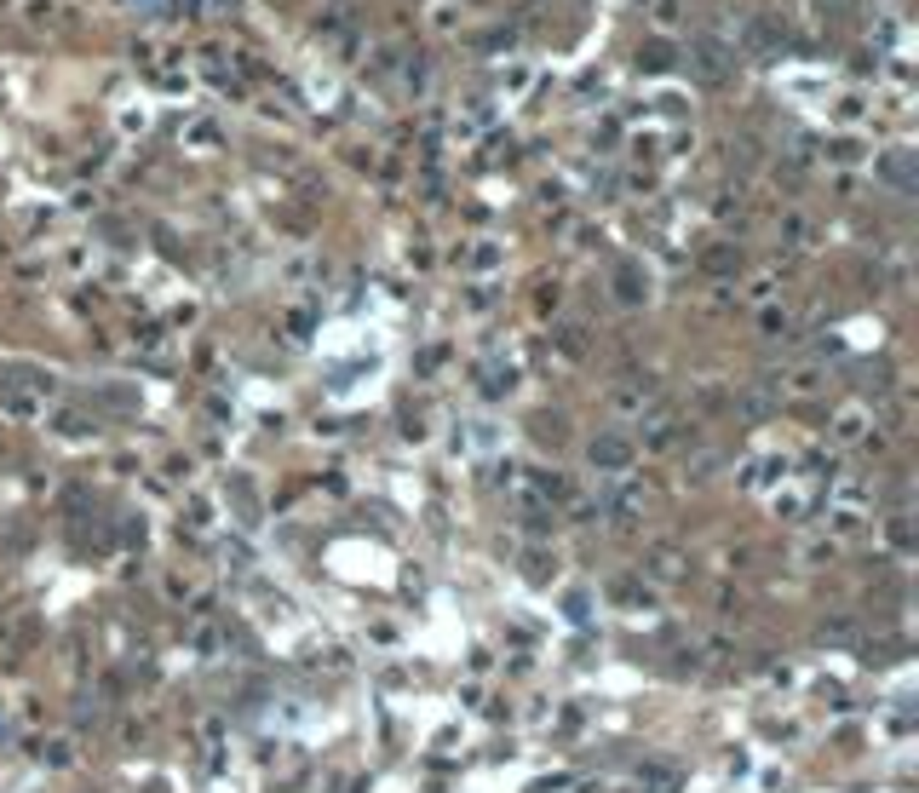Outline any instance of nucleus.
<instances>
[{
    "label": "nucleus",
    "mask_w": 919,
    "mask_h": 793,
    "mask_svg": "<svg viewBox=\"0 0 919 793\" xmlns=\"http://www.w3.org/2000/svg\"><path fill=\"white\" fill-rule=\"evenodd\" d=\"M656 575H661V581H673V575H678V558H673V552H656Z\"/></svg>",
    "instance_id": "obj_3"
},
{
    "label": "nucleus",
    "mask_w": 919,
    "mask_h": 793,
    "mask_svg": "<svg viewBox=\"0 0 919 793\" xmlns=\"http://www.w3.org/2000/svg\"><path fill=\"white\" fill-rule=\"evenodd\" d=\"M695 58H701V75L707 81H724V64H730V52L719 41H695Z\"/></svg>",
    "instance_id": "obj_1"
},
{
    "label": "nucleus",
    "mask_w": 919,
    "mask_h": 793,
    "mask_svg": "<svg viewBox=\"0 0 919 793\" xmlns=\"http://www.w3.org/2000/svg\"><path fill=\"white\" fill-rule=\"evenodd\" d=\"M592 466H603V472L627 466V443H620V438H603V443H592Z\"/></svg>",
    "instance_id": "obj_2"
}]
</instances>
